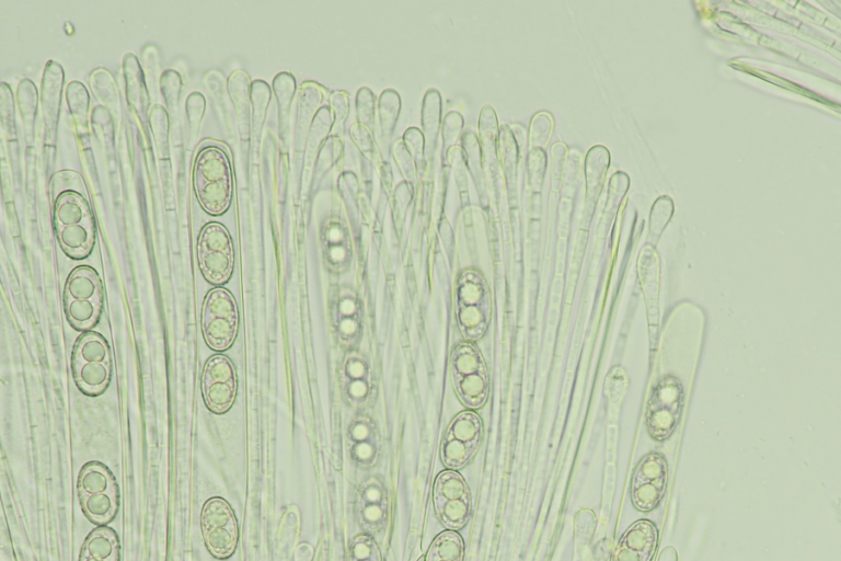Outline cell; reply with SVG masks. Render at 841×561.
Instances as JSON below:
<instances>
[{"mask_svg":"<svg viewBox=\"0 0 841 561\" xmlns=\"http://www.w3.org/2000/svg\"><path fill=\"white\" fill-rule=\"evenodd\" d=\"M54 227L64 252L74 260L87 257L94 245L95 224L87 193L64 191L53 197Z\"/></svg>","mask_w":841,"mask_h":561,"instance_id":"6da1fadb","label":"cell"},{"mask_svg":"<svg viewBox=\"0 0 841 561\" xmlns=\"http://www.w3.org/2000/svg\"><path fill=\"white\" fill-rule=\"evenodd\" d=\"M193 188L201 208L211 216L224 214L232 198V171L227 153L208 145L198 151L193 167Z\"/></svg>","mask_w":841,"mask_h":561,"instance_id":"7a4b0ae2","label":"cell"},{"mask_svg":"<svg viewBox=\"0 0 841 561\" xmlns=\"http://www.w3.org/2000/svg\"><path fill=\"white\" fill-rule=\"evenodd\" d=\"M456 321L466 342H476L492 320V296L484 275L475 268L463 270L454 286Z\"/></svg>","mask_w":841,"mask_h":561,"instance_id":"3957f363","label":"cell"},{"mask_svg":"<svg viewBox=\"0 0 841 561\" xmlns=\"http://www.w3.org/2000/svg\"><path fill=\"white\" fill-rule=\"evenodd\" d=\"M450 375L453 389L469 409H481L487 401L489 379L484 357L471 342L457 344L450 354Z\"/></svg>","mask_w":841,"mask_h":561,"instance_id":"277c9868","label":"cell"},{"mask_svg":"<svg viewBox=\"0 0 841 561\" xmlns=\"http://www.w3.org/2000/svg\"><path fill=\"white\" fill-rule=\"evenodd\" d=\"M103 301L102 282L94 268L77 266L67 277L64 289L65 313L77 330L92 328Z\"/></svg>","mask_w":841,"mask_h":561,"instance_id":"5b68a950","label":"cell"},{"mask_svg":"<svg viewBox=\"0 0 841 561\" xmlns=\"http://www.w3.org/2000/svg\"><path fill=\"white\" fill-rule=\"evenodd\" d=\"M78 495L85 516L97 525L113 519L118 507V492L114 477L100 462L85 463L78 477Z\"/></svg>","mask_w":841,"mask_h":561,"instance_id":"8992f818","label":"cell"},{"mask_svg":"<svg viewBox=\"0 0 841 561\" xmlns=\"http://www.w3.org/2000/svg\"><path fill=\"white\" fill-rule=\"evenodd\" d=\"M72 373L85 394L97 396L105 390L111 377V353L102 335L88 332L77 341L72 353Z\"/></svg>","mask_w":841,"mask_h":561,"instance_id":"52a82bcc","label":"cell"},{"mask_svg":"<svg viewBox=\"0 0 841 561\" xmlns=\"http://www.w3.org/2000/svg\"><path fill=\"white\" fill-rule=\"evenodd\" d=\"M200 327L212 351L223 352L232 346L239 331V311L228 289L216 287L208 291L201 307Z\"/></svg>","mask_w":841,"mask_h":561,"instance_id":"ba28073f","label":"cell"},{"mask_svg":"<svg viewBox=\"0 0 841 561\" xmlns=\"http://www.w3.org/2000/svg\"><path fill=\"white\" fill-rule=\"evenodd\" d=\"M684 405L681 381L672 376L660 377L654 386L647 404L645 423L649 436L656 442L668 439L676 431Z\"/></svg>","mask_w":841,"mask_h":561,"instance_id":"9c48e42d","label":"cell"},{"mask_svg":"<svg viewBox=\"0 0 841 561\" xmlns=\"http://www.w3.org/2000/svg\"><path fill=\"white\" fill-rule=\"evenodd\" d=\"M197 261L205 279L226 284L233 272L234 250L229 231L219 222L206 224L197 239Z\"/></svg>","mask_w":841,"mask_h":561,"instance_id":"30bf717a","label":"cell"},{"mask_svg":"<svg viewBox=\"0 0 841 561\" xmlns=\"http://www.w3.org/2000/svg\"><path fill=\"white\" fill-rule=\"evenodd\" d=\"M433 503L440 523L449 530L463 528L470 517L472 500L464 478L446 469L438 473L433 486Z\"/></svg>","mask_w":841,"mask_h":561,"instance_id":"8fae6325","label":"cell"},{"mask_svg":"<svg viewBox=\"0 0 841 561\" xmlns=\"http://www.w3.org/2000/svg\"><path fill=\"white\" fill-rule=\"evenodd\" d=\"M483 438V423L473 411L458 413L440 444V460L447 469L465 467L476 455Z\"/></svg>","mask_w":841,"mask_h":561,"instance_id":"7c38bea8","label":"cell"},{"mask_svg":"<svg viewBox=\"0 0 841 561\" xmlns=\"http://www.w3.org/2000/svg\"><path fill=\"white\" fill-rule=\"evenodd\" d=\"M201 535L207 550L217 559H228L239 540L238 522L230 504L219 496L208 499L200 513Z\"/></svg>","mask_w":841,"mask_h":561,"instance_id":"4fadbf2b","label":"cell"},{"mask_svg":"<svg viewBox=\"0 0 841 561\" xmlns=\"http://www.w3.org/2000/svg\"><path fill=\"white\" fill-rule=\"evenodd\" d=\"M668 463L663 454L652 451L636 465L630 484L631 502L643 513L658 506L668 486Z\"/></svg>","mask_w":841,"mask_h":561,"instance_id":"5bb4252c","label":"cell"},{"mask_svg":"<svg viewBox=\"0 0 841 561\" xmlns=\"http://www.w3.org/2000/svg\"><path fill=\"white\" fill-rule=\"evenodd\" d=\"M200 387L204 401L211 412H228L238 392L237 373L230 358L220 354L210 356L203 368Z\"/></svg>","mask_w":841,"mask_h":561,"instance_id":"9a60e30c","label":"cell"},{"mask_svg":"<svg viewBox=\"0 0 841 561\" xmlns=\"http://www.w3.org/2000/svg\"><path fill=\"white\" fill-rule=\"evenodd\" d=\"M355 515L362 530L369 535L382 531L390 519L388 489L378 477L366 479L357 489Z\"/></svg>","mask_w":841,"mask_h":561,"instance_id":"2e32d148","label":"cell"},{"mask_svg":"<svg viewBox=\"0 0 841 561\" xmlns=\"http://www.w3.org/2000/svg\"><path fill=\"white\" fill-rule=\"evenodd\" d=\"M658 539L656 524L649 519H638L619 538L611 561H652Z\"/></svg>","mask_w":841,"mask_h":561,"instance_id":"e0dca14e","label":"cell"},{"mask_svg":"<svg viewBox=\"0 0 841 561\" xmlns=\"http://www.w3.org/2000/svg\"><path fill=\"white\" fill-rule=\"evenodd\" d=\"M64 79V68L60 64L48 60L42 78L41 103L44 125L49 139H53L59 121Z\"/></svg>","mask_w":841,"mask_h":561,"instance_id":"ac0fdd59","label":"cell"},{"mask_svg":"<svg viewBox=\"0 0 841 561\" xmlns=\"http://www.w3.org/2000/svg\"><path fill=\"white\" fill-rule=\"evenodd\" d=\"M119 545L114 530L107 527L94 529L85 539L79 561H118Z\"/></svg>","mask_w":841,"mask_h":561,"instance_id":"d6986e66","label":"cell"},{"mask_svg":"<svg viewBox=\"0 0 841 561\" xmlns=\"http://www.w3.org/2000/svg\"><path fill=\"white\" fill-rule=\"evenodd\" d=\"M124 76L126 81L127 100L138 115H145L149 107V96L143 82L141 69L135 55L124 58Z\"/></svg>","mask_w":841,"mask_h":561,"instance_id":"ffe728a7","label":"cell"},{"mask_svg":"<svg viewBox=\"0 0 841 561\" xmlns=\"http://www.w3.org/2000/svg\"><path fill=\"white\" fill-rule=\"evenodd\" d=\"M464 541L456 530H443L431 541L425 561H463Z\"/></svg>","mask_w":841,"mask_h":561,"instance_id":"44dd1931","label":"cell"},{"mask_svg":"<svg viewBox=\"0 0 841 561\" xmlns=\"http://www.w3.org/2000/svg\"><path fill=\"white\" fill-rule=\"evenodd\" d=\"M66 99L73 122L80 129L87 128L90 96L85 85L71 81L66 89Z\"/></svg>","mask_w":841,"mask_h":561,"instance_id":"7402d4cb","label":"cell"},{"mask_svg":"<svg viewBox=\"0 0 841 561\" xmlns=\"http://www.w3.org/2000/svg\"><path fill=\"white\" fill-rule=\"evenodd\" d=\"M91 85L94 94L110 107L118 106V94L111 73L103 68L95 69L91 75Z\"/></svg>","mask_w":841,"mask_h":561,"instance_id":"603a6c76","label":"cell"},{"mask_svg":"<svg viewBox=\"0 0 841 561\" xmlns=\"http://www.w3.org/2000/svg\"><path fill=\"white\" fill-rule=\"evenodd\" d=\"M27 98L21 87L18 90V102L21 113V117L26 131L32 133L34 128V121L36 118V103L37 92L34 84L28 79H25Z\"/></svg>","mask_w":841,"mask_h":561,"instance_id":"cb8c5ba5","label":"cell"},{"mask_svg":"<svg viewBox=\"0 0 841 561\" xmlns=\"http://www.w3.org/2000/svg\"><path fill=\"white\" fill-rule=\"evenodd\" d=\"M349 561H382L378 545L369 535H357L349 545Z\"/></svg>","mask_w":841,"mask_h":561,"instance_id":"d4e9b609","label":"cell"},{"mask_svg":"<svg viewBox=\"0 0 841 561\" xmlns=\"http://www.w3.org/2000/svg\"><path fill=\"white\" fill-rule=\"evenodd\" d=\"M165 110L155 105L150 111V126L154 136L160 156L168 154L169 124Z\"/></svg>","mask_w":841,"mask_h":561,"instance_id":"484cf974","label":"cell"},{"mask_svg":"<svg viewBox=\"0 0 841 561\" xmlns=\"http://www.w3.org/2000/svg\"><path fill=\"white\" fill-rule=\"evenodd\" d=\"M160 87L168 106L170 108L175 107L178 103L182 87L180 75L171 69L164 71L161 76Z\"/></svg>","mask_w":841,"mask_h":561,"instance_id":"4316f807","label":"cell"}]
</instances>
